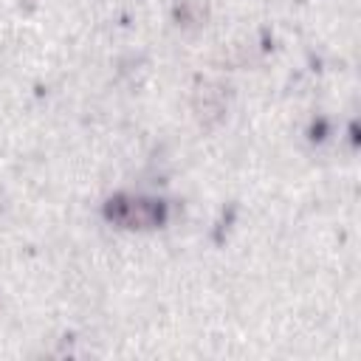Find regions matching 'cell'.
<instances>
[{"instance_id":"obj_1","label":"cell","mask_w":361,"mask_h":361,"mask_svg":"<svg viewBox=\"0 0 361 361\" xmlns=\"http://www.w3.org/2000/svg\"><path fill=\"white\" fill-rule=\"evenodd\" d=\"M104 214L124 228H155L164 220V206L155 200H144V197L116 195L107 200Z\"/></svg>"},{"instance_id":"obj_2","label":"cell","mask_w":361,"mask_h":361,"mask_svg":"<svg viewBox=\"0 0 361 361\" xmlns=\"http://www.w3.org/2000/svg\"><path fill=\"white\" fill-rule=\"evenodd\" d=\"M195 110H197L200 121H206V124H212L214 118H220V113H223V96H220V90L212 87V85H203L197 90V96H195Z\"/></svg>"}]
</instances>
